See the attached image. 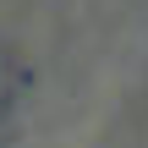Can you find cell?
Segmentation results:
<instances>
[{
    "instance_id": "cell-1",
    "label": "cell",
    "mask_w": 148,
    "mask_h": 148,
    "mask_svg": "<svg viewBox=\"0 0 148 148\" xmlns=\"http://www.w3.org/2000/svg\"><path fill=\"white\" fill-rule=\"evenodd\" d=\"M22 88H27V71H22V60L0 44V126L16 115V104H22Z\"/></svg>"
}]
</instances>
